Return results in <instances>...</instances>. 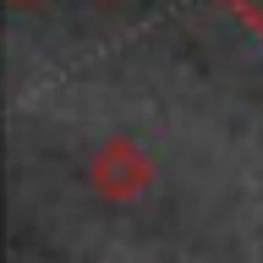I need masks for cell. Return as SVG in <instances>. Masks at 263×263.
<instances>
[{
  "instance_id": "obj_1",
  "label": "cell",
  "mask_w": 263,
  "mask_h": 263,
  "mask_svg": "<svg viewBox=\"0 0 263 263\" xmlns=\"http://www.w3.org/2000/svg\"><path fill=\"white\" fill-rule=\"evenodd\" d=\"M88 186L104 203H132L154 186V159L143 154L137 137H104L88 159Z\"/></svg>"
},
{
  "instance_id": "obj_2",
  "label": "cell",
  "mask_w": 263,
  "mask_h": 263,
  "mask_svg": "<svg viewBox=\"0 0 263 263\" xmlns=\"http://www.w3.org/2000/svg\"><path fill=\"white\" fill-rule=\"evenodd\" d=\"M6 6H16V11H33V6H44V0H6Z\"/></svg>"
},
{
  "instance_id": "obj_3",
  "label": "cell",
  "mask_w": 263,
  "mask_h": 263,
  "mask_svg": "<svg viewBox=\"0 0 263 263\" xmlns=\"http://www.w3.org/2000/svg\"><path fill=\"white\" fill-rule=\"evenodd\" d=\"M104 6H115V0H104Z\"/></svg>"
}]
</instances>
